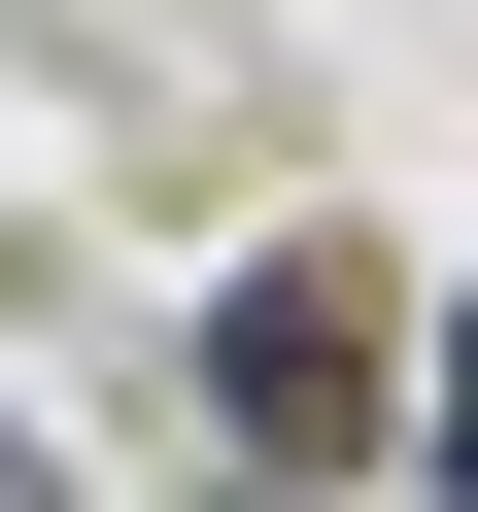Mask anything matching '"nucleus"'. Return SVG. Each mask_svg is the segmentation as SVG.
I'll return each instance as SVG.
<instances>
[{
  "instance_id": "nucleus-2",
  "label": "nucleus",
  "mask_w": 478,
  "mask_h": 512,
  "mask_svg": "<svg viewBox=\"0 0 478 512\" xmlns=\"http://www.w3.org/2000/svg\"><path fill=\"white\" fill-rule=\"evenodd\" d=\"M171 512H342V478H171Z\"/></svg>"
},
{
  "instance_id": "nucleus-1",
  "label": "nucleus",
  "mask_w": 478,
  "mask_h": 512,
  "mask_svg": "<svg viewBox=\"0 0 478 512\" xmlns=\"http://www.w3.org/2000/svg\"><path fill=\"white\" fill-rule=\"evenodd\" d=\"M376 342H410L376 239H239V274H205V444H239V478H376V444H410Z\"/></svg>"
}]
</instances>
